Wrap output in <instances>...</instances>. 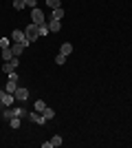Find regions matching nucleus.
<instances>
[{
	"mask_svg": "<svg viewBox=\"0 0 132 148\" xmlns=\"http://www.w3.org/2000/svg\"><path fill=\"white\" fill-rule=\"evenodd\" d=\"M38 29H40V36H49V25L44 22V25H38Z\"/></svg>",
	"mask_w": 132,
	"mask_h": 148,
	"instance_id": "obj_21",
	"label": "nucleus"
},
{
	"mask_svg": "<svg viewBox=\"0 0 132 148\" xmlns=\"http://www.w3.org/2000/svg\"><path fill=\"white\" fill-rule=\"evenodd\" d=\"M7 75H9V80H16V82H18V73H16V71H11V73H7Z\"/></svg>",
	"mask_w": 132,
	"mask_h": 148,
	"instance_id": "obj_24",
	"label": "nucleus"
},
{
	"mask_svg": "<svg viewBox=\"0 0 132 148\" xmlns=\"http://www.w3.org/2000/svg\"><path fill=\"white\" fill-rule=\"evenodd\" d=\"M31 22L33 25H44V22H46V16H44L42 9H38V7L31 9Z\"/></svg>",
	"mask_w": 132,
	"mask_h": 148,
	"instance_id": "obj_1",
	"label": "nucleus"
},
{
	"mask_svg": "<svg viewBox=\"0 0 132 148\" xmlns=\"http://www.w3.org/2000/svg\"><path fill=\"white\" fill-rule=\"evenodd\" d=\"M9 126H11V128H20V126H22V117H11L9 119Z\"/></svg>",
	"mask_w": 132,
	"mask_h": 148,
	"instance_id": "obj_14",
	"label": "nucleus"
},
{
	"mask_svg": "<svg viewBox=\"0 0 132 148\" xmlns=\"http://www.w3.org/2000/svg\"><path fill=\"white\" fill-rule=\"evenodd\" d=\"M11 40H13V42H22L24 47H29V44H31L29 40H26V33H24V31H20V29H13Z\"/></svg>",
	"mask_w": 132,
	"mask_h": 148,
	"instance_id": "obj_3",
	"label": "nucleus"
},
{
	"mask_svg": "<svg viewBox=\"0 0 132 148\" xmlns=\"http://www.w3.org/2000/svg\"><path fill=\"white\" fill-rule=\"evenodd\" d=\"M42 115H44V119L49 122V119H53V117H55V111H53V108H49V106H46V108H44V113H42Z\"/></svg>",
	"mask_w": 132,
	"mask_h": 148,
	"instance_id": "obj_16",
	"label": "nucleus"
},
{
	"mask_svg": "<svg viewBox=\"0 0 132 148\" xmlns=\"http://www.w3.org/2000/svg\"><path fill=\"white\" fill-rule=\"evenodd\" d=\"M66 58H68V56H64V53H57V58H55V64H64V62H66Z\"/></svg>",
	"mask_w": 132,
	"mask_h": 148,
	"instance_id": "obj_22",
	"label": "nucleus"
},
{
	"mask_svg": "<svg viewBox=\"0 0 132 148\" xmlns=\"http://www.w3.org/2000/svg\"><path fill=\"white\" fill-rule=\"evenodd\" d=\"M51 18H55V20H62V18H64V9H62V7H57V9H53V13H51Z\"/></svg>",
	"mask_w": 132,
	"mask_h": 148,
	"instance_id": "obj_12",
	"label": "nucleus"
},
{
	"mask_svg": "<svg viewBox=\"0 0 132 148\" xmlns=\"http://www.w3.org/2000/svg\"><path fill=\"white\" fill-rule=\"evenodd\" d=\"M46 25H49V31H53V33H57V31L62 29V20H55V18H49V20H46Z\"/></svg>",
	"mask_w": 132,
	"mask_h": 148,
	"instance_id": "obj_6",
	"label": "nucleus"
},
{
	"mask_svg": "<svg viewBox=\"0 0 132 148\" xmlns=\"http://www.w3.org/2000/svg\"><path fill=\"white\" fill-rule=\"evenodd\" d=\"M24 115H29L24 108H13V117H24Z\"/></svg>",
	"mask_w": 132,
	"mask_h": 148,
	"instance_id": "obj_20",
	"label": "nucleus"
},
{
	"mask_svg": "<svg viewBox=\"0 0 132 148\" xmlns=\"http://www.w3.org/2000/svg\"><path fill=\"white\" fill-rule=\"evenodd\" d=\"M24 49H26V47H24L22 42H13V47H11V51H13V56H16V58H18Z\"/></svg>",
	"mask_w": 132,
	"mask_h": 148,
	"instance_id": "obj_8",
	"label": "nucleus"
},
{
	"mask_svg": "<svg viewBox=\"0 0 132 148\" xmlns=\"http://www.w3.org/2000/svg\"><path fill=\"white\" fill-rule=\"evenodd\" d=\"M44 2H46L49 9H57V7H62V5H60V0H44Z\"/></svg>",
	"mask_w": 132,
	"mask_h": 148,
	"instance_id": "obj_18",
	"label": "nucleus"
},
{
	"mask_svg": "<svg viewBox=\"0 0 132 148\" xmlns=\"http://www.w3.org/2000/svg\"><path fill=\"white\" fill-rule=\"evenodd\" d=\"M60 53H64V56H70V53H73V44H70V42H64L62 47H60Z\"/></svg>",
	"mask_w": 132,
	"mask_h": 148,
	"instance_id": "obj_9",
	"label": "nucleus"
},
{
	"mask_svg": "<svg viewBox=\"0 0 132 148\" xmlns=\"http://www.w3.org/2000/svg\"><path fill=\"white\" fill-rule=\"evenodd\" d=\"M29 119H31V122H35L38 126H44V124H46L44 115H42V113H38V111H29Z\"/></svg>",
	"mask_w": 132,
	"mask_h": 148,
	"instance_id": "obj_5",
	"label": "nucleus"
},
{
	"mask_svg": "<svg viewBox=\"0 0 132 148\" xmlns=\"http://www.w3.org/2000/svg\"><path fill=\"white\" fill-rule=\"evenodd\" d=\"M24 33H26V40H29V42H35L40 38V29H38V25H33V22L24 29Z\"/></svg>",
	"mask_w": 132,
	"mask_h": 148,
	"instance_id": "obj_2",
	"label": "nucleus"
},
{
	"mask_svg": "<svg viewBox=\"0 0 132 148\" xmlns=\"http://www.w3.org/2000/svg\"><path fill=\"white\" fill-rule=\"evenodd\" d=\"M0 47H2V49H9V47H11V38H0Z\"/></svg>",
	"mask_w": 132,
	"mask_h": 148,
	"instance_id": "obj_19",
	"label": "nucleus"
},
{
	"mask_svg": "<svg viewBox=\"0 0 132 148\" xmlns=\"http://www.w3.org/2000/svg\"><path fill=\"white\" fill-rule=\"evenodd\" d=\"M16 88H18V86H16V80H9V82H7V86H5V91L7 93H16Z\"/></svg>",
	"mask_w": 132,
	"mask_h": 148,
	"instance_id": "obj_17",
	"label": "nucleus"
},
{
	"mask_svg": "<svg viewBox=\"0 0 132 148\" xmlns=\"http://www.w3.org/2000/svg\"><path fill=\"white\" fill-rule=\"evenodd\" d=\"M24 7H26V0H13V9L16 11H22Z\"/></svg>",
	"mask_w": 132,
	"mask_h": 148,
	"instance_id": "obj_15",
	"label": "nucleus"
},
{
	"mask_svg": "<svg viewBox=\"0 0 132 148\" xmlns=\"http://www.w3.org/2000/svg\"><path fill=\"white\" fill-rule=\"evenodd\" d=\"M26 7H31V9H35V7H38V0H26Z\"/></svg>",
	"mask_w": 132,
	"mask_h": 148,
	"instance_id": "obj_23",
	"label": "nucleus"
},
{
	"mask_svg": "<svg viewBox=\"0 0 132 148\" xmlns=\"http://www.w3.org/2000/svg\"><path fill=\"white\" fill-rule=\"evenodd\" d=\"M57 146H62V135H53L51 137V148H57Z\"/></svg>",
	"mask_w": 132,
	"mask_h": 148,
	"instance_id": "obj_13",
	"label": "nucleus"
},
{
	"mask_svg": "<svg viewBox=\"0 0 132 148\" xmlns=\"http://www.w3.org/2000/svg\"><path fill=\"white\" fill-rule=\"evenodd\" d=\"M44 108H46V102H44V99H35V104H33V111L44 113Z\"/></svg>",
	"mask_w": 132,
	"mask_h": 148,
	"instance_id": "obj_10",
	"label": "nucleus"
},
{
	"mask_svg": "<svg viewBox=\"0 0 132 148\" xmlns=\"http://www.w3.org/2000/svg\"><path fill=\"white\" fill-rule=\"evenodd\" d=\"M13 95H16V99H18V102H24V99L29 97V91H26V88H16V93H13Z\"/></svg>",
	"mask_w": 132,
	"mask_h": 148,
	"instance_id": "obj_7",
	"label": "nucleus"
},
{
	"mask_svg": "<svg viewBox=\"0 0 132 148\" xmlns=\"http://www.w3.org/2000/svg\"><path fill=\"white\" fill-rule=\"evenodd\" d=\"M13 58H16V56H13V51H11V47H9V49H2V60H5V62L13 60Z\"/></svg>",
	"mask_w": 132,
	"mask_h": 148,
	"instance_id": "obj_11",
	"label": "nucleus"
},
{
	"mask_svg": "<svg viewBox=\"0 0 132 148\" xmlns=\"http://www.w3.org/2000/svg\"><path fill=\"white\" fill-rule=\"evenodd\" d=\"M13 99H16V95H13V93H7L5 88H0V104H2V106H11Z\"/></svg>",
	"mask_w": 132,
	"mask_h": 148,
	"instance_id": "obj_4",
	"label": "nucleus"
}]
</instances>
